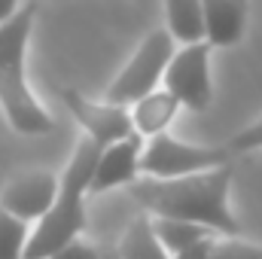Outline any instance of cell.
I'll list each match as a JSON object with an SVG mask.
<instances>
[{
    "mask_svg": "<svg viewBox=\"0 0 262 259\" xmlns=\"http://www.w3.org/2000/svg\"><path fill=\"white\" fill-rule=\"evenodd\" d=\"M140 156H143V134H131L122 137L110 146L101 149L98 156V165H95V174H92V186L89 195L107 192V189H116V186H125L134 183V174L140 171Z\"/></svg>",
    "mask_w": 262,
    "mask_h": 259,
    "instance_id": "9c48e42d",
    "label": "cell"
},
{
    "mask_svg": "<svg viewBox=\"0 0 262 259\" xmlns=\"http://www.w3.org/2000/svg\"><path fill=\"white\" fill-rule=\"evenodd\" d=\"M232 162L213 171H198L186 177H146L134 180L131 195L156 217H174V220H189L210 226L213 232L226 238H238L241 226L229 210V189H232Z\"/></svg>",
    "mask_w": 262,
    "mask_h": 259,
    "instance_id": "6da1fadb",
    "label": "cell"
},
{
    "mask_svg": "<svg viewBox=\"0 0 262 259\" xmlns=\"http://www.w3.org/2000/svg\"><path fill=\"white\" fill-rule=\"evenodd\" d=\"M213 244H216V238H204V241H198L192 247L174 253L171 259H213Z\"/></svg>",
    "mask_w": 262,
    "mask_h": 259,
    "instance_id": "d6986e66",
    "label": "cell"
},
{
    "mask_svg": "<svg viewBox=\"0 0 262 259\" xmlns=\"http://www.w3.org/2000/svg\"><path fill=\"white\" fill-rule=\"evenodd\" d=\"M101 259H122V253L119 250H110V253H101Z\"/></svg>",
    "mask_w": 262,
    "mask_h": 259,
    "instance_id": "44dd1931",
    "label": "cell"
},
{
    "mask_svg": "<svg viewBox=\"0 0 262 259\" xmlns=\"http://www.w3.org/2000/svg\"><path fill=\"white\" fill-rule=\"evenodd\" d=\"M61 101H64L67 113L79 122V128L85 131L92 140H98L101 146H110L122 137L134 134V119L122 104H113V101H89L82 98L79 92L64 89L61 92Z\"/></svg>",
    "mask_w": 262,
    "mask_h": 259,
    "instance_id": "52a82bcc",
    "label": "cell"
},
{
    "mask_svg": "<svg viewBox=\"0 0 262 259\" xmlns=\"http://www.w3.org/2000/svg\"><path fill=\"white\" fill-rule=\"evenodd\" d=\"M152 226H156V235L168 247L171 256L186 250V247H192V244H198V241H204V238H216V232L210 226L189 223V220H174V217H156Z\"/></svg>",
    "mask_w": 262,
    "mask_h": 259,
    "instance_id": "5bb4252c",
    "label": "cell"
},
{
    "mask_svg": "<svg viewBox=\"0 0 262 259\" xmlns=\"http://www.w3.org/2000/svg\"><path fill=\"white\" fill-rule=\"evenodd\" d=\"M174 37L168 28H156L143 37V43L137 46V52L131 55V61L122 67V73L113 79V85L107 89V101L113 104H137L140 98H146L149 92L159 89V79H165V70L174 58Z\"/></svg>",
    "mask_w": 262,
    "mask_h": 259,
    "instance_id": "277c9868",
    "label": "cell"
},
{
    "mask_svg": "<svg viewBox=\"0 0 262 259\" xmlns=\"http://www.w3.org/2000/svg\"><path fill=\"white\" fill-rule=\"evenodd\" d=\"M213 259H262V247L241 238H223L213 244Z\"/></svg>",
    "mask_w": 262,
    "mask_h": 259,
    "instance_id": "2e32d148",
    "label": "cell"
},
{
    "mask_svg": "<svg viewBox=\"0 0 262 259\" xmlns=\"http://www.w3.org/2000/svg\"><path fill=\"white\" fill-rule=\"evenodd\" d=\"M37 3H25L6 25H0V110L21 134H46L55 128L46 107L34 98L25 76V52L34 28Z\"/></svg>",
    "mask_w": 262,
    "mask_h": 259,
    "instance_id": "3957f363",
    "label": "cell"
},
{
    "mask_svg": "<svg viewBox=\"0 0 262 259\" xmlns=\"http://www.w3.org/2000/svg\"><path fill=\"white\" fill-rule=\"evenodd\" d=\"M204 6V40L213 49L235 46L247 28V0H201Z\"/></svg>",
    "mask_w": 262,
    "mask_h": 259,
    "instance_id": "30bf717a",
    "label": "cell"
},
{
    "mask_svg": "<svg viewBox=\"0 0 262 259\" xmlns=\"http://www.w3.org/2000/svg\"><path fill=\"white\" fill-rule=\"evenodd\" d=\"M119 253H122V259H171L168 247L156 235L152 217H146V213L134 217L128 223V229L122 232V241H119Z\"/></svg>",
    "mask_w": 262,
    "mask_h": 259,
    "instance_id": "7c38bea8",
    "label": "cell"
},
{
    "mask_svg": "<svg viewBox=\"0 0 262 259\" xmlns=\"http://www.w3.org/2000/svg\"><path fill=\"white\" fill-rule=\"evenodd\" d=\"M101 149L104 146L92 140L89 134L79 137L64 174H61V189H58L52 210L43 220H37V226L31 229L25 259H46L79 238V232L85 229V195L92 186V174H95Z\"/></svg>",
    "mask_w": 262,
    "mask_h": 259,
    "instance_id": "7a4b0ae2",
    "label": "cell"
},
{
    "mask_svg": "<svg viewBox=\"0 0 262 259\" xmlns=\"http://www.w3.org/2000/svg\"><path fill=\"white\" fill-rule=\"evenodd\" d=\"M168 31L180 43L204 40V6L201 0H165Z\"/></svg>",
    "mask_w": 262,
    "mask_h": 259,
    "instance_id": "4fadbf2b",
    "label": "cell"
},
{
    "mask_svg": "<svg viewBox=\"0 0 262 259\" xmlns=\"http://www.w3.org/2000/svg\"><path fill=\"white\" fill-rule=\"evenodd\" d=\"M232 156L235 153L229 146H192V143H183L180 137L162 131L143 143L140 171L146 177L171 180V177H186V174H198V171L223 168L232 162Z\"/></svg>",
    "mask_w": 262,
    "mask_h": 259,
    "instance_id": "5b68a950",
    "label": "cell"
},
{
    "mask_svg": "<svg viewBox=\"0 0 262 259\" xmlns=\"http://www.w3.org/2000/svg\"><path fill=\"white\" fill-rule=\"evenodd\" d=\"M61 189V180L52 171H21L12 180L3 183L0 189V207L21 220H43Z\"/></svg>",
    "mask_w": 262,
    "mask_h": 259,
    "instance_id": "ba28073f",
    "label": "cell"
},
{
    "mask_svg": "<svg viewBox=\"0 0 262 259\" xmlns=\"http://www.w3.org/2000/svg\"><path fill=\"white\" fill-rule=\"evenodd\" d=\"M226 146H229L232 153H250V149L262 146V116L256 119V122H250L247 128H241Z\"/></svg>",
    "mask_w": 262,
    "mask_h": 259,
    "instance_id": "e0dca14e",
    "label": "cell"
},
{
    "mask_svg": "<svg viewBox=\"0 0 262 259\" xmlns=\"http://www.w3.org/2000/svg\"><path fill=\"white\" fill-rule=\"evenodd\" d=\"M210 43H183V49L174 52L171 64L165 70V89L189 110H207L213 98L210 85Z\"/></svg>",
    "mask_w": 262,
    "mask_h": 259,
    "instance_id": "8992f818",
    "label": "cell"
},
{
    "mask_svg": "<svg viewBox=\"0 0 262 259\" xmlns=\"http://www.w3.org/2000/svg\"><path fill=\"white\" fill-rule=\"evenodd\" d=\"M46 259H101V253L92 247V244H85V241H73V244H67V247H61L58 253H52V256Z\"/></svg>",
    "mask_w": 262,
    "mask_h": 259,
    "instance_id": "ac0fdd59",
    "label": "cell"
},
{
    "mask_svg": "<svg viewBox=\"0 0 262 259\" xmlns=\"http://www.w3.org/2000/svg\"><path fill=\"white\" fill-rule=\"evenodd\" d=\"M21 9V0H0V25H6Z\"/></svg>",
    "mask_w": 262,
    "mask_h": 259,
    "instance_id": "ffe728a7",
    "label": "cell"
},
{
    "mask_svg": "<svg viewBox=\"0 0 262 259\" xmlns=\"http://www.w3.org/2000/svg\"><path fill=\"white\" fill-rule=\"evenodd\" d=\"M28 238H31L28 220L0 207V259H25Z\"/></svg>",
    "mask_w": 262,
    "mask_h": 259,
    "instance_id": "9a60e30c",
    "label": "cell"
},
{
    "mask_svg": "<svg viewBox=\"0 0 262 259\" xmlns=\"http://www.w3.org/2000/svg\"><path fill=\"white\" fill-rule=\"evenodd\" d=\"M180 110V101L168 92V89H156L146 98H140L131 107V119H134V131L143 137H156L162 131H168L174 113Z\"/></svg>",
    "mask_w": 262,
    "mask_h": 259,
    "instance_id": "8fae6325",
    "label": "cell"
}]
</instances>
